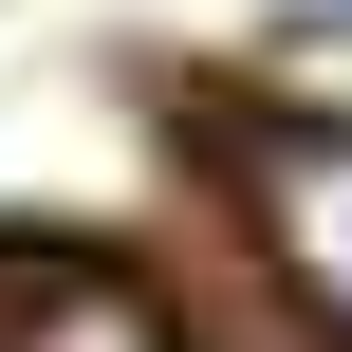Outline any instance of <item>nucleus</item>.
I'll use <instances>...</instances> for the list:
<instances>
[{
  "mask_svg": "<svg viewBox=\"0 0 352 352\" xmlns=\"http://www.w3.org/2000/svg\"><path fill=\"white\" fill-rule=\"evenodd\" d=\"M278 241H297V278L352 316V148H278Z\"/></svg>",
  "mask_w": 352,
  "mask_h": 352,
  "instance_id": "nucleus-1",
  "label": "nucleus"
}]
</instances>
